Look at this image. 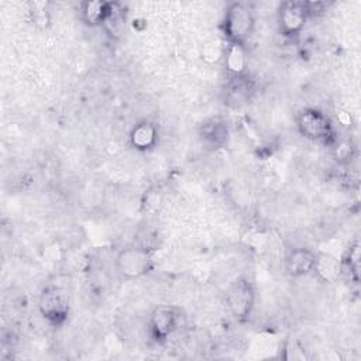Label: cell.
Segmentation results:
<instances>
[{"label":"cell","instance_id":"obj_1","mask_svg":"<svg viewBox=\"0 0 361 361\" xmlns=\"http://www.w3.org/2000/svg\"><path fill=\"white\" fill-rule=\"evenodd\" d=\"M254 30L255 16L252 8L243 1L228 3L220 23V31L226 44L247 47Z\"/></svg>","mask_w":361,"mask_h":361},{"label":"cell","instance_id":"obj_2","mask_svg":"<svg viewBox=\"0 0 361 361\" xmlns=\"http://www.w3.org/2000/svg\"><path fill=\"white\" fill-rule=\"evenodd\" d=\"M295 123L299 134L312 142L331 147L338 137L333 120L316 107H303L299 110Z\"/></svg>","mask_w":361,"mask_h":361},{"label":"cell","instance_id":"obj_3","mask_svg":"<svg viewBox=\"0 0 361 361\" xmlns=\"http://www.w3.org/2000/svg\"><path fill=\"white\" fill-rule=\"evenodd\" d=\"M155 268L154 252L142 244L127 245L114 257V269L126 281H134L147 276Z\"/></svg>","mask_w":361,"mask_h":361},{"label":"cell","instance_id":"obj_4","mask_svg":"<svg viewBox=\"0 0 361 361\" xmlns=\"http://www.w3.org/2000/svg\"><path fill=\"white\" fill-rule=\"evenodd\" d=\"M37 307L47 323L61 327L71 314V293L65 286L49 283L41 289Z\"/></svg>","mask_w":361,"mask_h":361},{"label":"cell","instance_id":"obj_5","mask_svg":"<svg viewBox=\"0 0 361 361\" xmlns=\"http://www.w3.org/2000/svg\"><path fill=\"white\" fill-rule=\"evenodd\" d=\"M257 302V289L254 282L247 276H240L234 279L224 293V303L230 313V316L238 322H247L254 309Z\"/></svg>","mask_w":361,"mask_h":361},{"label":"cell","instance_id":"obj_6","mask_svg":"<svg viewBox=\"0 0 361 361\" xmlns=\"http://www.w3.org/2000/svg\"><path fill=\"white\" fill-rule=\"evenodd\" d=\"M180 310L172 305H158L148 317V334L157 344L165 343L179 327Z\"/></svg>","mask_w":361,"mask_h":361},{"label":"cell","instance_id":"obj_7","mask_svg":"<svg viewBox=\"0 0 361 361\" xmlns=\"http://www.w3.org/2000/svg\"><path fill=\"white\" fill-rule=\"evenodd\" d=\"M310 16L305 1L289 0L279 4L276 11V24L279 32L286 38H293L299 35Z\"/></svg>","mask_w":361,"mask_h":361},{"label":"cell","instance_id":"obj_8","mask_svg":"<svg viewBox=\"0 0 361 361\" xmlns=\"http://www.w3.org/2000/svg\"><path fill=\"white\" fill-rule=\"evenodd\" d=\"M197 137L206 149H221L230 141V126L227 120L221 116L207 117L199 124Z\"/></svg>","mask_w":361,"mask_h":361},{"label":"cell","instance_id":"obj_9","mask_svg":"<svg viewBox=\"0 0 361 361\" xmlns=\"http://www.w3.org/2000/svg\"><path fill=\"white\" fill-rule=\"evenodd\" d=\"M255 92L257 85L250 73L227 78L223 87V100L230 109H241L252 100Z\"/></svg>","mask_w":361,"mask_h":361},{"label":"cell","instance_id":"obj_10","mask_svg":"<svg viewBox=\"0 0 361 361\" xmlns=\"http://www.w3.org/2000/svg\"><path fill=\"white\" fill-rule=\"evenodd\" d=\"M158 140V127L151 120H140L128 131V145L138 152H148L154 149Z\"/></svg>","mask_w":361,"mask_h":361},{"label":"cell","instance_id":"obj_11","mask_svg":"<svg viewBox=\"0 0 361 361\" xmlns=\"http://www.w3.org/2000/svg\"><path fill=\"white\" fill-rule=\"evenodd\" d=\"M316 251L307 247H295L289 250L283 258L285 272L290 278H302L313 271Z\"/></svg>","mask_w":361,"mask_h":361},{"label":"cell","instance_id":"obj_12","mask_svg":"<svg viewBox=\"0 0 361 361\" xmlns=\"http://www.w3.org/2000/svg\"><path fill=\"white\" fill-rule=\"evenodd\" d=\"M312 274L323 283H333L341 276V262L330 252L317 251Z\"/></svg>","mask_w":361,"mask_h":361},{"label":"cell","instance_id":"obj_13","mask_svg":"<svg viewBox=\"0 0 361 361\" xmlns=\"http://www.w3.org/2000/svg\"><path fill=\"white\" fill-rule=\"evenodd\" d=\"M221 61L224 63L227 78L241 76L244 73H248L247 72V68H248L247 47L226 44V49Z\"/></svg>","mask_w":361,"mask_h":361},{"label":"cell","instance_id":"obj_14","mask_svg":"<svg viewBox=\"0 0 361 361\" xmlns=\"http://www.w3.org/2000/svg\"><path fill=\"white\" fill-rule=\"evenodd\" d=\"M111 1L103 0H86L79 4V17L82 23L90 28L103 27L109 14Z\"/></svg>","mask_w":361,"mask_h":361},{"label":"cell","instance_id":"obj_15","mask_svg":"<svg viewBox=\"0 0 361 361\" xmlns=\"http://www.w3.org/2000/svg\"><path fill=\"white\" fill-rule=\"evenodd\" d=\"M127 27V7L123 3L111 1L109 14L104 20L103 30L111 39H118Z\"/></svg>","mask_w":361,"mask_h":361},{"label":"cell","instance_id":"obj_16","mask_svg":"<svg viewBox=\"0 0 361 361\" xmlns=\"http://www.w3.org/2000/svg\"><path fill=\"white\" fill-rule=\"evenodd\" d=\"M30 21L38 30H47L51 25V13L48 1H30L28 3Z\"/></svg>","mask_w":361,"mask_h":361},{"label":"cell","instance_id":"obj_17","mask_svg":"<svg viewBox=\"0 0 361 361\" xmlns=\"http://www.w3.org/2000/svg\"><path fill=\"white\" fill-rule=\"evenodd\" d=\"M341 262V276L345 275L358 281V269H360V245L358 241H354L353 245L347 250L344 257L340 259Z\"/></svg>","mask_w":361,"mask_h":361},{"label":"cell","instance_id":"obj_18","mask_svg":"<svg viewBox=\"0 0 361 361\" xmlns=\"http://www.w3.org/2000/svg\"><path fill=\"white\" fill-rule=\"evenodd\" d=\"M330 148H331L334 159L338 164H348L357 155L355 144L351 140H338V137H337V140L334 141V144Z\"/></svg>","mask_w":361,"mask_h":361},{"label":"cell","instance_id":"obj_19","mask_svg":"<svg viewBox=\"0 0 361 361\" xmlns=\"http://www.w3.org/2000/svg\"><path fill=\"white\" fill-rule=\"evenodd\" d=\"M224 49H226V45H221L219 42H214V41L206 42L202 48V59L206 61L207 63H217L219 61L223 59Z\"/></svg>","mask_w":361,"mask_h":361},{"label":"cell","instance_id":"obj_20","mask_svg":"<svg viewBox=\"0 0 361 361\" xmlns=\"http://www.w3.org/2000/svg\"><path fill=\"white\" fill-rule=\"evenodd\" d=\"M337 120H338V123H340L341 127H351V126H353V117H351V114H350L348 111H345V110H340V111L337 113Z\"/></svg>","mask_w":361,"mask_h":361}]
</instances>
